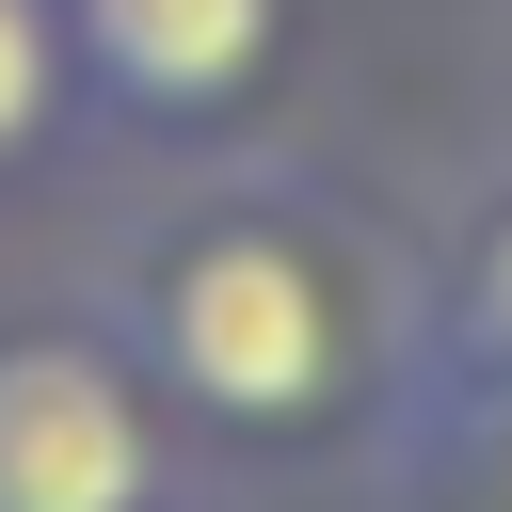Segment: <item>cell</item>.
Returning a JSON list of instances; mask_svg holds the SVG:
<instances>
[{
  "mask_svg": "<svg viewBox=\"0 0 512 512\" xmlns=\"http://www.w3.org/2000/svg\"><path fill=\"white\" fill-rule=\"evenodd\" d=\"M464 336H480V352H496V368H512V224H496V240H480V288H464Z\"/></svg>",
  "mask_w": 512,
  "mask_h": 512,
  "instance_id": "5",
  "label": "cell"
},
{
  "mask_svg": "<svg viewBox=\"0 0 512 512\" xmlns=\"http://www.w3.org/2000/svg\"><path fill=\"white\" fill-rule=\"evenodd\" d=\"M80 48H96L128 96H160V112H208V96H240V80H256V48H272V0H80Z\"/></svg>",
  "mask_w": 512,
  "mask_h": 512,
  "instance_id": "3",
  "label": "cell"
},
{
  "mask_svg": "<svg viewBox=\"0 0 512 512\" xmlns=\"http://www.w3.org/2000/svg\"><path fill=\"white\" fill-rule=\"evenodd\" d=\"M48 128V0H0V160Z\"/></svg>",
  "mask_w": 512,
  "mask_h": 512,
  "instance_id": "4",
  "label": "cell"
},
{
  "mask_svg": "<svg viewBox=\"0 0 512 512\" xmlns=\"http://www.w3.org/2000/svg\"><path fill=\"white\" fill-rule=\"evenodd\" d=\"M160 368L208 416L272 432V416H304L336 384V304H320V272L288 240H192L176 288H160Z\"/></svg>",
  "mask_w": 512,
  "mask_h": 512,
  "instance_id": "1",
  "label": "cell"
},
{
  "mask_svg": "<svg viewBox=\"0 0 512 512\" xmlns=\"http://www.w3.org/2000/svg\"><path fill=\"white\" fill-rule=\"evenodd\" d=\"M144 496H160V432L112 384V352L16 336L0 352V512H144Z\"/></svg>",
  "mask_w": 512,
  "mask_h": 512,
  "instance_id": "2",
  "label": "cell"
}]
</instances>
